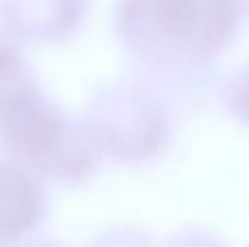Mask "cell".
<instances>
[{"mask_svg": "<svg viewBox=\"0 0 249 247\" xmlns=\"http://www.w3.org/2000/svg\"><path fill=\"white\" fill-rule=\"evenodd\" d=\"M86 129L99 149L123 162H140L162 151L168 118L142 88L114 86L96 96Z\"/></svg>", "mask_w": 249, "mask_h": 247, "instance_id": "3", "label": "cell"}, {"mask_svg": "<svg viewBox=\"0 0 249 247\" xmlns=\"http://www.w3.org/2000/svg\"><path fill=\"white\" fill-rule=\"evenodd\" d=\"M86 0H0V24L9 35L59 39L77 29Z\"/></svg>", "mask_w": 249, "mask_h": 247, "instance_id": "4", "label": "cell"}, {"mask_svg": "<svg viewBox=\"0 0 249 247\" xmlns=\"http://www.w3.org/2000/svg\"><path fill=\"white\" fill-rule=\"evenodd\" d=\"M24 83H29L24 61L18 55L16 48L11 46L9 35L2 26L0 29V101L7 94H11L13 90H18L20 86H24Z\"/></svg>", "mask_w": 249, "mask_h": 247, "instance_id": "6", "label": "cell"}, {"mask_svg": "<svg viewBox=\"0 0 249 247\" xmlns=\"http://www.w3.org/2000/svg\"><path fill=\"white\" fill-rule=\"evenodd\" d=\"M0 247H2V245H0Z\"/></svg>", "mask_w": 249, "mask_h": 247, "instance_id": "10", "label": "cell"}, {"mask_svg": "<svg viewBox=\"0 0 249 247\" xmlns=\"http://www.w3.org/2000/svg\"><path fill=\"white\" fill-rule=\"evenodd\" d=\"M94 247H151L149 239L136 230H116L107 232L94 243Z\"/></svg>", "mask_w": 249, "mask_h": 247, "instance_id": "7", "label": "cell"}, {"mask_svg": "<svg viewBox=\"0 0 249 247\" xmlns=\"http://www.w3.org/2000/svg\"><path fill=\"white\" fill-rule=\"evenodd\" d=\"M245 0H118L124 46L153 66L206 61L236 33Z\"/></svg>", "mask_w": 249, "mask_h": 247, "instance_id": "1", "label": "cell"}, {"mask_svg": "<svg viewBox=\"0 0 249 247\" xmlns=\"http://www.w3.org/2000/svg\"><path fill=\"white\" fill-rule=\"evenodd\" d=\"M44 217L37 179L13 158H0V245L29 234Z\"/></svg>", "mask_w": 249, "mask_h": 247, "instance_id": "5", "label": "cell"}, {"mask_svg": "<svg viewBox=\"0 0 249 247\" xmlns=\"http://www.w3.org/2000/svg\"><path fill=\"white\" fill-rule=\"evenodd\" d=\"M168 247H221L219 243L210 239L206 234H197V232H186V234L177 236L175 241H171Z\"/></svg>", "mask_w": 249, "mask_h": 247, "instance_id": "8", "label": "cell"}, {"mask_svg": "<svg viewBox=\"0 0 249 247\" xmlns=\"http://www.w3.org/2000/svg\"><path fill=\"white\" fill-rule=\"evenodd\" d=\"M0 142L16 160L66 184L88 179L99 164L90 131L74 125L31 81L0 101Z\"/></svg>", "mask_w": 249, "mask_h": 247, "instance_id": "2", "label": "cell"}, {"mask_svg": "<svg viewBox=\"0 0 249 247\" xmlns=\"http://www.w3.org/2000/svg\"><path fill=\"white\" fill-rule=\"evenodd\" d=\"M48 247H55V245H48Z\"/></svg>", "mask_w": 249, "mask_h": 247, "instance_id": "9", "label": "cell"}]
</instances>
